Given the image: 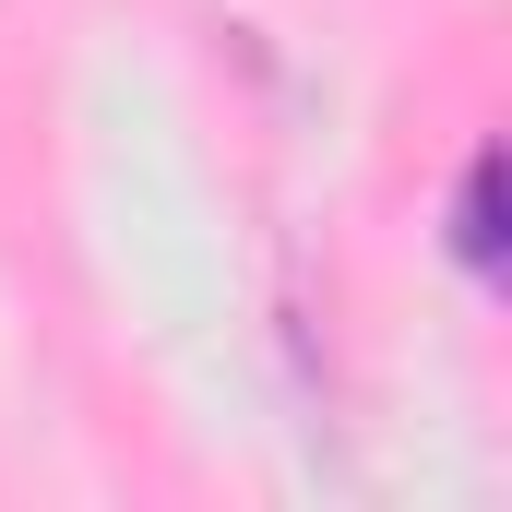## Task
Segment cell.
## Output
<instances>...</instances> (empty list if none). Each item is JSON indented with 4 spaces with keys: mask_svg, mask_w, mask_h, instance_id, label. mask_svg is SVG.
<instances>
[{
    "mask_svg": "<svg viewBox=\"0 0 512 512\" xmlns=\"http://www.w3.org/2000/svg\"><path fill=\"white\" fill-rule=\"evenodd\" d=\"M453 251L477 262V274H501V155H477V167H465V203H453Z\"/></svg>",
    "mask_w": 512,
    "mask_h": 512,
    "instance_id": "cell-1",
    "label": "cell"
}]
</instances>
